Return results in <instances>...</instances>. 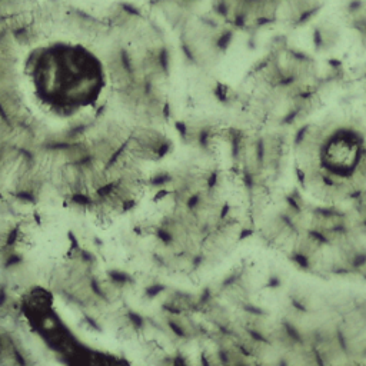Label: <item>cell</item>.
<instances>
[{"mask_svg":"<svg viewBox=\"0 0 366 366\" xmlns=\"http://www.w3.org/2000/svg\"><path fill=\"white\" fill-rule=\"evenodd\" d=\"M323 0H280L277 23L299 27L309 23L320 11Z\"/></svg>","mask_w":366,"mask_h":366,"instance_id":"3957f363","label":"cell"},{"mask_svg":"<svg viewBox=\"0 0 366 366\" xmlns=\"http://www.w3.org/2000/svg\"><path fill=\"white\" fill-rule=\"evenodd\" d=\"M366 144V136L353 125L330 126L319 150V165L337 178H352Z\"/></svg>","mask_w":366,"mask_h":366,"instance_id":"7a4b0ae2","label":"cell"},{"mask_svg":"<svg viewBox=\"0 0 366 366\" xmlns=\"http://www.w3.org/2000/svg\"><path fill=\"white\" fill-rule=\"evenodd\" d=\"M36 100L50 113L69 117L93 107L106 89V70L80 45L57 43L37 49L26 66Z\"/></svg>","mask_w":366,"mask_h":366,"instance_id":"6da1fadb","label":"cell"},{"mask_svg":"<svg viewBox=\"0 0 366 366\" xmlns=\"http://www.w3.org/2000/svg\"><path fill=\"white\" fill-rule=\"evenodd\" d=\"M339 39V27L330 22L319 23L313 29V33H312V40H313L315 47L320 52H326V50H330L332 47H335Z\"/></svg>","mask_w":366,"mask_h":366,"instance_id":"277c9868","label":"cell"}]
</instances>
